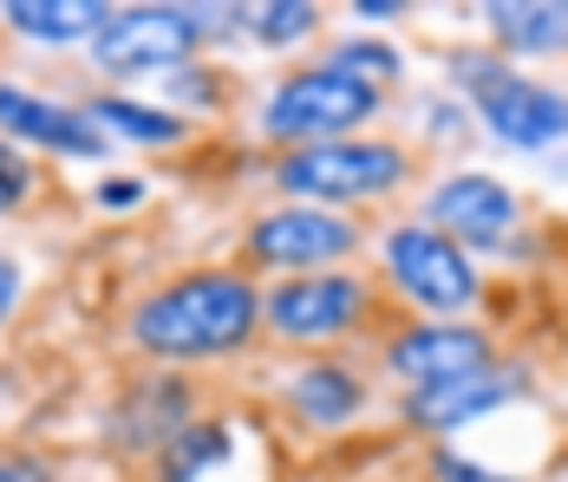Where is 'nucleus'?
Segmentation results:
<instances>
[{
  "label": "nucleus",
  "instance_id": "9",
  "mask_svg": "<svg viewBox=\"0 0 568 482\" xmlns=\"http://www.w3.org/2000/svg\"><path fill=\"white\" fill-rule=\"evenodd\" d=\"M425 222L452 235L464 255H504L523 228V196L490 170H452L425 189Z\"/></svg>",
  "mask_w": 568,
  "mask_h": 482
},
{
  "label": "nucleus",
  "instance_id": "19",
  "mask_svg": "<svg viewBox=\"0 0 568 482\" xmlns=\"http://www.w3.org/2000/svg\"><path fill=\"white\" fill-rule=\"evenodd\" d=\"M235 20H242V27H248V40H255V47H268V53L307 47V40L321 33V7H314V0H262V7H242Z\"/></svg>",
  "mask_w": 568,
  "mask_h": 482
},
{
  "label": "nucleus",
  "instance_id": "27",
  "mask_svg": "<svg viewBox=\"0 0 568 482\" xmlns=\"http://www.w3.org/2000/svg\"><path fill=\"white\" fill-rule=\"evenodd\" d=\"M562 482H568V476H562Z\"/></svg>",
  "mask_w": 568,
  "mask_h": 482
},
{
  "label": "nucleus",
  "instance_id": "20",
  "mask_svg": "<svg viewBox=\"0 0 568 482\" xmlns=\"http://www.w3.org/2000/svg\"><path fill=\"white\" fill-rule=\"evenodd\" d=\"M327 65H341V72L366 79V85H379V92H386L393 79H405V53H398L393 40H373V33H346V40H334Z\"/></svg>",
  "mask_w": 568,
  "mask_h": 482
},
{
  "label": "nucleus",
  "instance_id": "14",
  "mask_svg": "<svg viewBox=\"0 0 568 482\" xmlns=\"http://www.w3.org/2000/svg\"><path fill=\"white\" fill-rule=\"evenodd\" d=\"M282 404L301 430H346V424L366 418L373 384H366L359 366H346V359H307V366L287 372Z\"/></svg>",
  "mask_w": 568,
  "mask_h": 482
},
{
  "label": "nucleus",
  "instance_id": "15",
  "mask_svg": "<svg viewBox=\"0 0 568 482\" xmlns=\"http://www.w3.org/2000/svg\"><path fill=\"white\" fill-rule=\"evenodd\" d=\"M490 53L516 59H568V0H490Z\"/></svg>",
  "mask_w": 568,
  "mask_h": 482
},
{
  "label": "nucleus",
  "instance_id": "10",
  "mask_svg": "<svg viewBox=\"0 0 568 482\" xmlns=\"http://www.w3.org/2000/svg\"><path fill=\"white\" fill-rule=\"evenodd\" d=\"M379 366L405 384V391H432V384H457L497 366V339L470 320H405L379 346Z\"/></svg>",
  "mask_w": 568,
  "mask_h": 482
},
{
  "label": "nucleus",
  "instance_id": "1",
  "mask_svg": "<svg viewBox=\"0 0 568 482\" xmlns=\"http://www.w3.org/2000/svg\"><path fill=\"white\" fill-rule=\"evenodd\" d=\"M262 332V287L248 268H183L144 287L124 314V346L158 372L242 359Z\"/></svg>",
  "mask_w": 568,
  "mask_h": 482
},
{
  "label": "nucleus",
  "instance_id": "11",
  "mask_svg": "<svg viewBox=\"0 0 568 482\" xmlns=\"http://www.w3.org/2000/svg\"><path fill=\"white\" fill-rule=\"evenodd\" d=\"M0 137L13 151H47L59 163H105V151H112V137L85 117V105L40 99L20 79H0Z\"/></svg>",
  "mask_w": 568,
  "mask_h": 482
},
{
  "label": "nucleus",
  "instance_id": "7",
  "mask_svg": "<svg viewBox=\"0 0 568 482\" xmlns=\"http://www.w3.org/2000/svg\"><path fill=\"white\" fill-rule=\"evenodd\" d=\"M359 222L341 209H314V203H282V209H262L242 228V261L248 268H268L294 280V274H334L359 255Z\"/></svg>",
  "mask_w": 568,
  "mask_h": 482
},
{
  "label": "nucleus",
  "instance_id": "3",
  "mask_svg": "<svg viewBox=\"0 0 568 482\" xmlns=\"http://www.w3.org/2000/svg\"><path fill=\"white\" fill-rule=\"evenodd\" d=\"M386 111V92L353 79L341 65H301L268 85L262 99V137L275 151H307V144H341V137H366V124Z\"/></svg>",
  "mask_w": 568,
  "mask_h": 482
},
{
  "label": "nucleus",
  "instance_id": "21",
  "mask_svg": "<svg viewBox=\"0 0 568 482\" xmlns=\"http://www.w3.org/2000/svg\"><path fill=\"white\" fill-rule=\"evenodd\" d=\"M33 196H40V163L0 137V222H7V215H20Z\"/></svg>",
  "mask_w": 568,
  "mask_h": 482
},
{
  "label": "nucleus",
  "instance_id": "18",
  "mask_svg": "<svg viewBox=\"0 0 568 482\" xmlns=\"http://www.w3.org/2000/svg\"><path fill=\"white\" fill-rule=\"evenodd\" d=\"M229 450H235V443H229L223 418H196V424L151 463V482H203V476H216V470L229 463Z\"/></svg>",
  "mask_w": 568,
  "mask_h": 482
},
{
  "label": "nucleus",
  "instance_id": "12",
  "mask_svg": "<svg viewBox=\"0 0 568 482\" xmlns=\"http://www.w3.org/2000/svg\"><path fill=\"white\" fill-rule=\"evenodd\" d=\"M196 424V391L183 372H151L118 391L112 411V450L131 463H158L183 430Z\"/></svg>",
  "mask_w": 568,
  "mask_h": 482
},
{
  "label": "nucleus",
  "instance_id": "2",
  "mask_svg": "<svg viewBox=\"0 0 568 482\" xmlns=\"http://www.w3.org/2000/svg\"><path fill=\"white\" fill-rule=\"evenodd\" d=\"M412 183V151L393 137H341V144H307L275 157V189L287 203H314V209H373L393 203Z\"/></svg>",
  "mask_w": 568,
  "mask_h": 482
},
{
  "label": "nucleus",
  "instance_id": "22",
  "mask_svg": "<svg viewBox=\"0 0 568 482\" xmlns=\"http://www.w3.org/2000/svg\"><path fill=\"white\" fill-rule=\"evenodd\" d=\"M144 203H151V183L144 176H105V183H92V209H105V215L144 209Z\"/></svg>",
  "mask_w": 568,
  "mask_h": 482
},
{
  "label": "nucleus",
  "instance_id": "13",
  "mask_svg": "<svg viewBox=\"0 0 568 482\" xmlns=\"http://www.w3.org/2000/svg\"><path fill=\"white\" fill-rule=\"evenodd\" d=\"M523 384H529V372L490 366V372L457 378V384L405 391V398H398V418H405V424L418 430V437H457L464 424H477V418H490V411L516 404V398H523Z\"/></svg>",
  "mask_w": 568,
  "mask_h": 482
},
{
  "label": "nucleus",
  "instance_id": "4",
  "mask_svg": "<svg viewBox=\"0 0 568 482\" xmlns=\"http://www.w3.org/2000/svg\"><path fill=\"white\" fill-rule=\"evenodd\" d=\"M452 79L504 151H549L568 137V92L516 72L504 53H452Z\"/></svg>",
  "mask_w": 568,
  "mask_h": 482
},
{
  "label": "nucleus",
  "instance_id": "5",
  "mask_svg": "<svg viewBox=\"0 0 568 482\" xmlns=\"http://www.w3.org/2000/svg\"><path fill=\"white\" fill-rule=\"evenodd\" d=\"M379 274L418 320H464L484 300L477 255H464L432 222H393L379 235Z\"/></svg>",
  "mask_w": 568,
  "mask_h": 482
},
{
  "label": "nucleus",
  "instance_id": "25",
  "mask_svg": "<svg viewBox=\"0 0 568 482\" xmlns=\"http://www.w3.org/2000/svg\"><path fill=\"white\" fill-rule=\"evenodd\" d=\"M20 294H27V274H20V261L0 248V326L20 314Z\"/></svg>",
  "mask_w": 568,
  "mask_h": 482
},
{
  "label": "nucleus",
  "instance_id": "8",
  "mask_svg": "<svg viewBox=\"0 0 568 482\" xmlns=\"http://www.w3.org/2000/svg\"><path fill=\"white\" fill-rule=\"evenodd\" d=\"M373 320V280L353 268L294 274L262 294V332L275 346H334Z\"/></svg>",
  "mask_w": 568,
  "mask_h": 482
},
{
  "label": "nucleus",
  "instance_id": "6",
  "mask_svg": "<svg viewBox=\"0 0 568 482\" xmlns=\"http://www.w3.org/2000/svg\"><path fill=\"white\" fill-rule=\"evenodd\" d=\"M210 7H176V0H144V7H112L99 40L85 47L92 72L105 79H144V72H190V59L210 47Z\"/></svg>",
  "mask_w": 568,
  "mask_h": 482
},
{
  "label": "nucleus",
  "instance_id": "16",
  "mask_svg": "<svg viewBox=\"0 0 568 482\" xmlns=\"http://www.w3.org/2000/svg\"><path fill=\"white\" fill-rule=\"evenodd\" d=\"M112 20V0H0V27L27 47H92Z\"/></svg>",
  "mask_w": 568,
  "mask_h": 482
},
{
  "label": "nucleus",
  "instance_id": "26",
  "mask_svg": "<svg viewBox=\"0 0 568 482\" xmlns=\"http://www.w3.org/2000/svg\"><path fill=\"white\" fill-rule=\"evenodd\" d=\"M405 0H353V20H405Z\"/></svg>",
  "mask_w": 568,
  "mask_h": 482
},
{
  "label": "nucleus",
  "instance_id": "24",
  "mask_svg": "<svg viewBox=\"0 0 568 482\" xmlns=\"http://www.w3.org/2000/svg\"><path fill=\"white\" fill-rule=\"evenodd\" d=\"M0 482H59V463L40 450H0Z\"/></svg>",
  "mask_w": 568,
  "mask_h": 482
},
{
  "label": "nucleus",
  "instance_id": "17",
  "mask_svg": "<svg viewBox=\"0 0 568 482\" xmlns=\"http://www.w3.org/2000/svg\"><path fill=\"white\" fill-rule=\"evenodd\" d=\"M85 117L118 137V144H131V151H183L190 144V117L171 105H151V99H131V92H99Z\"/></svg>",
  "mask_w": 568,
  "mask_h": 482
},
{
  "label": "nucleus",
  "instance_id": "23",
  "mask_svg": "<svg viewBox=\"0 0 568 482\" xmlns=\"http://www.w3.org/2000/svg\"><path fill=\"white\" fill-rule=\"evenodd\" d=\"M432 476H438V482H516V476H497V470L470 463V457H457L452 443H438V450H432Z\"/></svg>",
  "mask_w": 568,
  "mask_h": 482
}]
</instances>
